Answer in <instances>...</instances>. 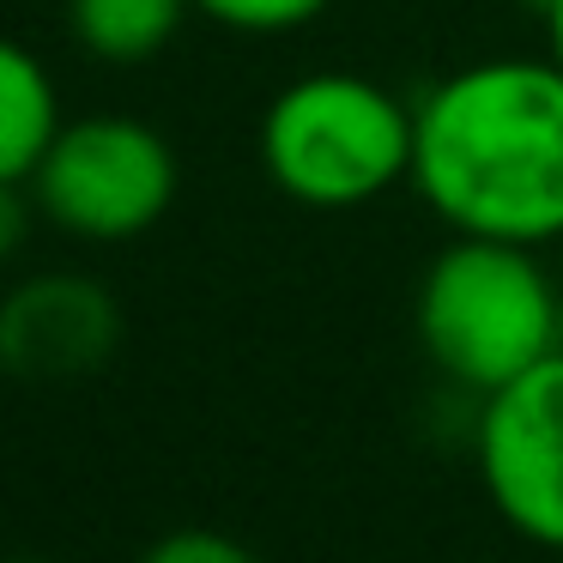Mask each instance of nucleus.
<instances>
[{"label": "nucleus", "instance_id": "f03ea898", "mask_svg": "<svg viewBox=\"0 0 563 563\" xmlns=\"http://www.w3.org/2000/svg\"><path fill=\"white\" fill-rule=\"evenodd\" d=\"M418 345L466 394H497L563 352V297L539 249L449 236L418 279Z\"/></svg>", "mask_w": 563, "mask_h": 563}, {"label": "nucleus", "instance_id": "f8f14e48", "mask_svg": "<svg viewBox=\"0 0 563 563\" xmlns=\"http://www.w3.org/2000/svg\"><path fill=\"white\" fill-rule=\"evenodd\" d=\"M539 19H545V55L563 67V0H545V13Z\"/></svg>", "mask_w": 563, "mask_h": 563}, {"label": "nucleus", "instance_id": "20e7f679", "mask_svg": "<svg viewBox=\"0 0 563 563\" xmlns=\"http://www.w3.org/2000/svg\"><path fill=\"white\" fill-rule=\"evenodd\" d=\"M170 140L140 115H74L31 176V200L55 231L79 243H134L176 207Z\"/></svg>", "mask_w": 563, "mask_h": 563}, {"label": "nucleus", "instance_id": "0eeeda50", "mask_svg": "<svg viewBox=\"0 0 563 563\" xmlns=\"http://www.w3.org/2000/svg\"><path fill=\"white\" fill-rule=\"evenodd\" d=\"M62 122V91H55V74L43 67V55L0 31V183L31 188Z\"/></svg>", "mask_w": 563, "mask_h": 563}, {"label": "nucleus", "instance_id": "1a4fd4ad", "mask_svg": "<svg viewBox=\"0 0 563 563\" xmlns=\"http://www.w3.org/2000/svg\"><path fill=\"white\" fill-rule=\"evenodd\" d=\"M333 0H195V13L212 25L236 31V37H291V31L316 25Z\"/></svg>", "mask_w": 563, "mask_h": 563}, {"label": "nucleus", "instance_id": "9d476101", "mask_svg": "<svg viewBox=\"0 0 563 563\" xmlns=\"http://www.w3.org/2000/svg\"><path fill=\"white\" fill-rule=\"evenodd\" d=\"M140 563H261V551H249L236 533H219V527H170L140 551Z\"/></svg>", "mask_w": 563, "mask_h": 563}, {"label": "nucleus", "instance_id": "ddd939ff", "mask_svg": "<svg viewBox=\"0 0 563 563\" xmlns=\"http://www.w3.org/2000/svg\"><path fill=\"white\" fill-rule=\"evenodd\" d=\"M7 563H49V558H7Z\"/></svg>", "mask_w": 563, "mask_h": 563}, {"label": "nucleus", "instance_id": "9b49d317", "mask_svg": "<svg viewBox=\"0 0 563 563\" xmlns=\"http://www.w3.org/2000/svg\"><path fill=\"white\" fill-rule=\"evenodd\" d=\"M31 207H37V200H25L19 183H0V261L19 255V243H25V231H31Z\"/></svg>", "mask_w": 563, "mask_h": 563}, {"label": "nucleus", "instance_id": "6e6552de", "mask_svg": "<svg viewBox=\"0 0 563 563\" xmlns=\"http://www.w3.org/2000/svg\"><path fill=\"white\" fill-rule=\"evenodd\" d=\"M195 13V0H67V31L91 62L140 67L164 55Z\"/></svg>", "mask_w": 563, "mask_h": 563}, {"label": "nucleus", "instance_id": "423d86ee", "mask_svg": "<svg viewBox=\"0 0 563 563\" xmlns=\"http://www.w3.org/2000/svg\"><path fill=\"white\" fill-rule=\"evenodd\" d=\"M122 345V309L86 273H37L0 297V369L19 382H79Z\"/></svg>", "mask_w": 563, "mask_h": 563}, {"label": "nucleus", "instance_id": "39448f33", "mask_svg": "<svg viewBox=\"0 0 563 563\" xmlns=\"http://www.w3.org/2000/svg\"><path fill=\"white\" fill-rule=\"evenodd\" d=\"M473 466L509 533L563 551V352L478 400Z\"/></svg>", "mask_w": 563, "mask_h": 563}, {"label": "nucleus", "instance_id": "7ed1b4c3", "mask_svg": "<svg viewBox=\"0 0 563 563\" xmlns=\"http://www.w3.org/2000/svg\"><path fill=\"white\" fill-rule=\"evenodd\" d=\"M261 170L309 212L382 200L412 176V103L345 67L303 74L261 115Z\"/></svg>", "mask_w": 563, "mask_h": 563}, {"label": "nucleus", "instance_id": "f257e3e1", "mask_svg": "<svg viewBox=\"0 0 563 563\" xmlns=\"http://www.w3.org/2000/svg\"><path fill=\"white\" fill-rule=\"evenodd\" d=\"M449 236L563 243V67L551 55L466 62L412 103V176Z\"/></svg>", "mask_w": 563, "mask_h": 563}]
</instances>
